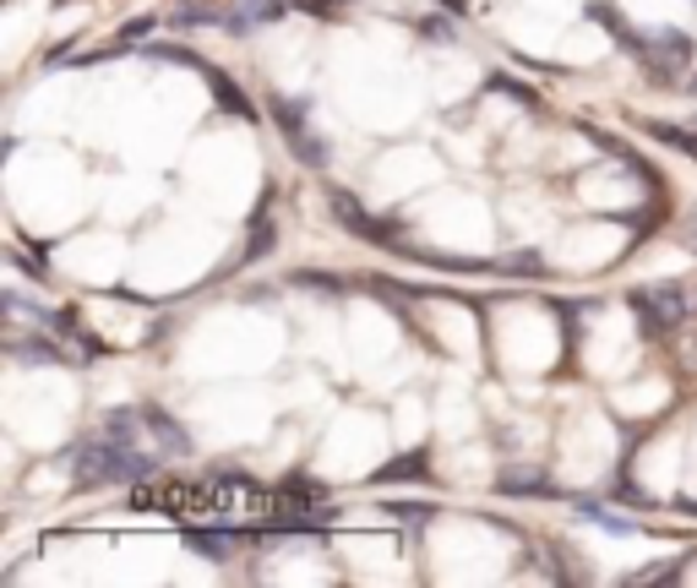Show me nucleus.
<instances>
[{"label": "nucleus", "mask_w": 697, "mask_h": 588, "mask_svg": "<svg viewBox=\"0 0 697 588\" xmlns=\"http://www.w3.org/2000/svg\"><path fill=\"white\" fill-rule=\"evenodd\" d=\"M6 317H11V322H22V317H28V306H22V300L11 295V300H6ZM55 322H61V317H50V311H39V327H55Z\"/></svg>", "instance_id": "11"}, {"label": "nucleus", "mask_w": 697, "mask_h": 588, "mask_svg": "<svg viewBox=\"0 0 697 588\" xmlns=\"http://www.w3.org/2000/svg\"><path fill=\"white\" fill-rule=\"evenodd\" d=\"M142 33H153V17H136V22H126V28H121V44L142 39Z\"/></svg>", "instance_id": "14"}, {"label": "nucleus", "mask_w": 697, "mask_h": 588, "mask_svg": "<svg viewBox=\"0 0 697 588\" xmlns=\"http://www.w3.org/2000/svg\"><path fill=\"white\" fill-rule=\"evenodd\" d=\"M693 306H697V289H687V283H659V289H637L633 295V317L643 327V338L676 332Z\"/></svg>", "instance_id": "2"}, {"label": "nucleus", "mask_w": 697, "mask_h": 588, "mask_svg": "<svg viewBox=\"0 0 697 588\" xmlns=\"http://www.w3.org/2000/svg\"><path fill=\"white\" fill-rule=\"evenodd\" d=\"M181 539L196 556H207V561H229L235 545H240V534H213V528H181Z\"/></svg>", "instance_id": "7"}, {"label": "nucleus", "mask_w": 697, "mask_h": 588, "mask_svg": "<svg viewBox=\"0 0 697 588\" xmlns=\"http://www.w3.org/2000/svg\"><path fill=\"white\" fill-rule=\"evenodd\" d=\"M442 6H447V11H463V0H442Z\"/></svg>", "instance_id": "17"}, {"label": "nucleus", "mask_w": 697, "mask_h": 588, "mask_svg": "<svg viewBox=\"0 0 697 588\" xmlns=\"http://www.w3.org/2000/svg\"><path fill=\"white\" fill-rule=\"evenodd\" d=\"M153 468H158V457L136 453V447H121V442H110L104 431L76 447V485H136V479H147Z\"/></svg>", "instance_id": "1"}, {"label": "nucleus", "mask_w": 697, "mask_h": 588, "mask_svg": "<svg viewBox=\"0 0 697 588\" xmlns=\"http://www.w3.org/2000/svg\"><path fill=\"white\" fill-rule=\"evenodd\" d=\"M693 251H697V224H693Z\"/></svg>", "instance_id": "18"}, {"label": "nucleus", "mask_w": 697, "mask_h": 588, "mask_svg": "<svg viewBox=\"0 0 697 588\" xmlns=\"http://www.w3.org/2000/svg\"><path fill=\"white\" fill-rule=\"evenodd\" d=\"M502 496H562V491H556L545 474H534V468H523V474L508 468V474H502Z\"/></svg>", "instance_id": "9"}, {"label": "nucleus", "mask_w": 697, "mask_h": 588, "mask_svg": "<svg viewBox=\"0 0 697 588\" xmlns=\"http://www.w3.org/2000/svg\"><path fill=\"white\" fill-rule=\"evenodd\" d=\"M273 126L284 131L289 153H295L306 169H321V164H327V142L311 131V121H306V104H295V99H273Z\"/></svg>", "instance_id": "3"}, {"label": "nucleus", "mask_w": 697, "mask_h": 588, "mask_svg": "<svg viewBox=\"0 0 697 588\" xmlns=\"http://www.w3.org/2000/svg\"><path fill=\"white\" fill-rule=\"evenodd\" d=\"M300 289H344V278H327V272H295Z\"/></svg>", "instance_id": "12"}, {"label": "nucleus", "mask_w": 697, "mask_h": 588, "mask_svg": "<svg viewBox=\"0 0 697 588\" xmlns=\"http://www.w3.org/2000/svg\"><path fill=\"white\" fill-rule=\"evenodd\" d=\"M643 71H648V82H676L687 65H693V39L681 33V28H659L654 39H643Z\"/></svg>", "instance_id": "4"}, {"label": "nucleus", "mask_w": 697, "mask_h": 588, "mask_svg": "<svg viewBox=\"0 0 697 588\" xmlns=\"http://www.w3.org/2000/svg\"><path fill=\"white\" fill-rule=\"evenodd\" d=\"M414 474H426V453L392 457V463H387V468H377L371 479H377V485H392V479H414Z\"/></svg>", "instance_id": "10"}, {"label": "nucleus", "mask_w": 697, "mask_h": 588, "mask_svg": "<svg viewBox=\"0 0 697 588\" xmlns=\"http://www.w3.org/2000/svg\"><path fill=\"white\" fill-rule=\"evenodd\" d=\"M295 6H300V11H317V17H327V11H332V6H344V0H295Z\"/></svg>", "instance_id": "16"}, {"label": "nucleus", "mask_w": 697, "mask_h": 588, "mask_svg": "<svg viewBox=\"0 0 697 588\" xmlns=\"http://www.w3.org/2000/svg\"><path fill=\"white\" fill-rule=\"evenodd\" d=\"M327 202H332V218L349 229V235H360V240H377V246H398V224H381V218H371L366 207H360V196L349 192H327Z\"/></svg>", "instance_id": "5"}, {"label": "nucleus", "mask_w": 697, "mask_h": 588, "mask_svg": "<svg viewBox=\"0 0 697 588\" xmlns=\"http://www.w3.org/2000/svg\"><path fill=\"white\" fill-rule=\"evenodd\" d=\"M508 267H512V272H534V278L545 272V261H540V257H512Z\"/></svg>", "instance_id": "15"}, {"label": "nucleus", "mask_w": 697, "mask_h": 588, "mask_svg": "<svg viewBox=\"0 0 697 588\" xmlns=\"http://www.w3.org/2000/svg\"><path fill=\"white\" fill-rule=\"evenodd\" d=\"M420 33H426V39H452V22H442V17H426V22H420Z\"/></svg>", "instance_id": "13"}, {"label": "nucleus", "mask_w": 697, "mask_h": 588, "mask_svg": "<svg viewBox=\"0 0 697 588\" xmlns=\"http://www.w3.org/2000/svg\"><path fill=\"white\" fill-rule=\"evenodd\" d=\"M643 131H648L654 142L676 147L681 158H693V164H697V131H687V126H670V121H643Z\"/></svg>", "instance_id": "8"}, {"label": "nucleus", "mask_w": 697, "mask_h": 588, "mask_svg": "<svg viewBox=\"0 0 697 588\" xmlns=\"http://www.w3.org/2000/svg\"><path fill=\"white\" fill-rule=\"evenodd\" d=\"M693 93H697V76H693Z\"/></svg>", "instance_id": "19"}, {"label": "nucleus", "mask_w": 697, "mask_h": 588, "mask_svg": "<svg viewBox=\"0 0 697 588\" xmlns=\"http://www.w3.org/2000/svg\"><path fill=\"white\" fill-rule=\"evenodd\" d=\"M202 76H207V87H213V99H218V110H224V115H235V121H256L252 99H246V93L235 87V76H229V71H218V65H207Z\"/></svg>", "instance_id": "6"}]
</instances>
